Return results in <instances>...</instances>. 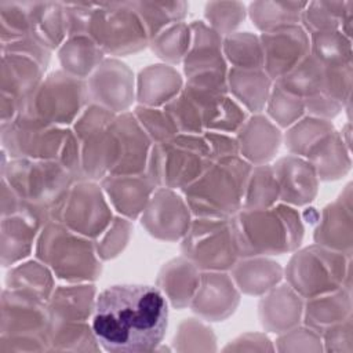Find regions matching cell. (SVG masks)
I'll use <instances>...</instances> for the list:
<instances>
[{"label": "cell", "instance_id": "7402d4cb", "mask_svg": "<svg viewBox=\"0 0 353 353\" xmlns=\"http://www.w3.org/2000/svg\"><path fill=\"white\" fill-rule=\"evenodd\" d=\"M280 190V200L302 205L310 203L317 192V175L307 160L295 154L280 159L273 165Z\"/></svg>", "mask_w": 353, "mask_h": 353}, {"label": "cell", "instance_id": "8fae6325", "mask_svg": "<svg viewBox=\"0 0 353 353\" xmlns=\"http://www.w3.org/2000/svg\"><path fill=\"white\" fill-rule=\"evenodd\" d=\"M182 252L201 270L232 269L239 254L230 219L197 218L182 240Z\"/></svg>", "mask_w": 353, "mask_h": 353}, {"label": "cell", "instance_id": "30bf717a", "mask_svg": "<svg viewBox=\"0 0 353 353\" xmlns=\"http://www.w3.org/2000/svg\"><path fill=\"white\" fill-rule=\"evenodd\" d=\"M92 7L85 36L103 52L124 55L146 46L149 40L146 28L130 3L97 4L95 10Z\"/></svg>", "mask_w": 353, "mask_h": 353}, {"label": "cell", "instance_id": "c3c4849f", "mask_svg": "<svg viewBox=\"0 0 353 353\" xmlns=\"http://www.w3.org/2000/svg\"><path fill=\"white\" fill-rule=\"evenodd\" d=\"M131 234V223L128 219L124 218H113L108 229L98 237L95 243L97 254L101 259H110L119 255L120 251L128 243Z\"/></svg>", "mask_w": 353, "mask_h": 353}, {"label": "cell", "instance_id": "74e56055", "mask_svg": "<svg viewBox=\"0 0 353 353\" xmlns=\"http://www.w3.org/2000/svg\"><path fill=\"white\" fill-rule=\"evenodd\" d=\"M307 3H252L250 15L252 23L263 32H269L287 25H296Z\"/></svg>", "mask_w": 353, "mask_h": 353}, {"label": "cell", "instance_id": "5b68a950", "mask_svg": "<svg viewBox=\"0 0 353 353\" xmlns=\"http://www.w3.org/2000/svg\"><path fill=\"white\" fill-rule=\"evenodd\" d=\"M215 161L204 135L178 134L152 146L146 175L157 188L183 190Z\"/></svg>", "mask_w": 353, "mask_h": 353}, {"label": "cell", "instance_id": "5bb4252c", "mask_svg": "<svg viewBox=\"0 0 353 353\" xmlns=\"http://www.w3.org/2000/svg\"><path fill=\"white\" fill-rule=\"evenodd\" d=\"M58 222L87 239L99 237L112 222V212L101 186L88 179L73 183Z\"/></svg>", "mask_w": 353, "mask_h": 353}, {"label": "cell", "instance_id": "f907efd6", "mask_svg": "<svg viewBox=\"0 0 353 353\" xmlns=\"http://www.w3.org/2000/svg\"><path fill=\"white\" fill-rule=\"evenodd\" d=\"M277 350H321V336L309 327H292L277 338Z\"/></svg>", "mask_w": 353, "mask_h": 353}, {"label": "cell", "instance_id": "7a4b0ae2", "mask_svg": "<svg viewBox=\"0 0 353 353\" xmlns=\"http://www.w3.org/2000/svg\"><path fill=\"white\" fill-rule=\"evenodd\" d=\"M73 179L59 161L32 159H10L1 178L17 196L19 214L40 226L58 221Z\"/></svg>", "mask_w": 353, "mask_h": 353}, {"label": "cell", "instance_id": "ab89813d", "mask_svg": "<svg viewBox=\"0 0 353 353\" xmlns=\"http://www.w3.org/2000/svg\"><path fill=\"white\" fill-rule=\"evenodd\" d=\"M310 50L323 66L350 65V41L336 30L312 33Z\"/></svg>", "mask_w": 353, "mask_h": 353}, {"label": "cell", "instance_id": "f5cc1de1", "mask_svg": "<svg viewBox=\"0 0 353 353\" xmlns=\"http://www.w3.org/2000/svg\"><path fill=\"white\" fill-rule=\"evenodd\" d=\"M203 135L207 143L210 145V149L215 160L228 156H239V145L236 138H232L223 132L214 131H204Z\"/></svg>", "mask_w": 353, "mask_h": 353}, {"label": "cell", "instance_id": "bcb514c9", "mask_svg": "<svg viewBox=\"0 0 353 353\" xmlns=\"http://www.w3.org/2000/svg\"><path fill=\"white\" fill-rule=\"evenodd\" d=\"M176 350H215V335L210 327L194 319H186L179 324L174 339Z\"/></svg>", "mask_w": 353, "mask_h": 353}, {"label": "cell", "instance_id": "ac0fdd59", "mask_svg": "<svg viewBox=\"0 0 353 353\" xmlns=\"http://www.w3.org/2000/svg\"><path fill=\"white\" fill-rule=\"evenodd\" d=\"M132 77L127 65L116 59H103L88 77V98L113 113H124L134 101Z\"/></svg>", "mask_w": 353, "mask_h": 353}, {"label": "cell", "instance_id": "f35d334b", "mask_svg": "<svg viewBox=\"0 0 353 353\" xmlns=\"http://www.w3.org/2000/svg\"><path fill=\"white\" fill-rule=\"evenodd\" d=\"M222 48L234 69H263V54L259 37L247 32L233 33L223 40Z\"/></svg>", "mask_w": 353, "mask_h": 353}, {"label": "cell", "instance_id": "7dc6e473", "mask_svg": "<svg viewBox=\"0 0 353 353\" xmlns=\"http://www.w3.org/2000/svg\"><path fill=\"white\" fill-rule=\"evenodd\" d=\"M335 3H310L306 4V10L302 11L301 19L306 29L312 33L316 32H328L335 30L336 26L342 22L345 4L339 10H332Z\"/></svg>", "mask_w": 353, "mask_h": 353}, {"label": "cell", "instance_id": "7c38bea8", "mask_svg": "<svg viewBox=\"0 0 353 353\" xmlns=\"http://www.w3.org/2000/svg\"><path fill=\"white\" fill-rule=\"evenodd\" d=\"M190 32V47L183 58L186 85L226 94V65L222 57L223 40L203 22L192 23Z\"/></svg>", "mask_w": 353, "mask_h": 353}, {"label": "cell", "instance_id": "9a60e30c", "mask_svg": "<svg viewBox=\"0 0 353 353\" xmlns=\"http://www.w3.org/2000/svg\"><path fill=\"white\" fill-rule=\"evenodd\" d=\"M44 69L46 65L30 55L3 51L1 124L17 117L23 102L41 83Z\"/></svg>", "mask_w": 353, "mask_h": 353}, {"label": "cell", "instance_id": "d6a6232c", "mask_svg": "<svg viewBox=\"0 0 353 353\" xmlns=\"http://www.w3.org/2000/svg\"><path fill=\"white\" fill-rule=\"evenodd\" d=\"M229 91L251 112H261L270 94L272 79L263 69L244 70L232 68L228 73Z\"/></svg>", "mask_w": 353, "mask_h": 353}, {"label": "cell", "instance_id": "d4e9b609", "mask_svg": "<svg viewBox=\"0 0 353 353\" xmlns=\"http://www.w3.org/2000/svg\"><path fill=\"white\" fill-rule=\"evenodd\" d=\"M200 272L188 258H176L163 266L157 287L175 307L189 306L200 283Z\"/></svg>", "mask_w": 353, "mask_h": 353}, {"label": "cell", "instance_id": "f1b7e54d", "mask_svg": "<svg viewBox=\"0 0 353 353\" xmlns=\"http://www.w3.org/2000/svg\"><path fill=\"white\" fill-rule=\"evenodd\" d=\"M350 317V292L341 288L309 298L303 307L306 327L320 335L331 325H335Z\"/></svg>", "mask_w": 353, "mask_h": 353}, {"label": "cell", "instance_id": "b9f144b4", "mask_svg": "<svg viewBox=\"0 0 353 353\" xmlns=\"http://www.w3.org/2000/svg\"><path fill=\"white\" fill-rule=\"evenodd\" d=\"M142 19L149 40L171 25L178 23L185 15L183 3H130Z\"/></svg>", "mask_w": 353, "mask_h": 353}, {"label": "cell", "instance_id": "681fc988", "mask_svg": "<svg viewBox=\"0 0 353 353\" xmlns=\"http://www.w3.org/2000/svg\"><path fill=\"white\" fill-rule=\"evenodd\" d=\"M205 18L219 36L232 34L244 18V7L240 3H211L207 6Z\"/></svg>", "mask_w": 353, "mask_h": 353}, {"label": "cell", "instance_id": "3957f363", "mask_svg": "<svg viewBox=\"0 0 353 353\" xmlns=\"http://www.w3.org/2000/svg\"><path fill=\"white\" fill-rule=\"evenodd\" d=\"M239 258L283 254L295 250L303 237L299 214L288 205L241 210L230 218Z\"/></svg>", "mask_w": 353, "mask_h": 353}, {"label": "cell", "instance_id": "60d3db41", "mask_svg": "<svg viewBox=\"0 0 353 353\" xmlns=\"http://www.w3.org/2000/svg\"><path fill=\"white\" fill-rule=\"evenodd\" d=\"M332 131V125L327 120L306 117L294 123L287 131L285 146L295 156H306L317 142Z\"/></svg>", "mask_w": 353, "mask_h": 353}, {"label": "cell", "instance_id": "db71d44e", "mask_svg": "<svg viewBox=\"0 0 353 353\" xmlns=\"http://www.w3.org/2000/svg\"><path fill=\"white\" fill-rule=\"evenodd\" d=\"M223 350H274L272 342L262 334H245L230 342Z\"/></svg>", "mask_w": 353, "mask_h": 353}, {"label": "cell", "instance_id": "ee69618b", "mask_svg": "<svg viewBox=\"0 0 353 353\" xmlns=\"http://www.w3.org/2000/svg\"><path fill=\"white\" fill-rule=\"evenodd\" d=\"M132 113L149 139L154 142L153 145L165 142L179 134L178 127L164 109L160 110L157 108L139 105L134 109Z\"/></svg>", "mask_w": 353, "mask_h": 353}, {"label": "cell", "instance_id": "e575fe53", "mask_svg": "<svg viewBox=\"0 0 353 353\" xmlns=\"http://www.w3.org/2000/svg\"><path fill=\"white\" fill-rule=\"evenodd\" d=\"M8 290L21 291L48 302L54 292L52 272L41 261H28L10 269L6 279Z\"/></svg>", "mask_w": 353, "mask_h": 353}, {"label": "cell", "instance_id": "f6af8a7d", "mask_svg": "<svg viewBox=\"0 0 353 353\" xmlns=\"http://www.w3.org/2000/svg\"><path fill=\"white\" fill-rule=\"evenodd\" d=\"M266 105L269 116L281 127H288L296 123L305 110L302 98L284 91L277 84L270 90Z\"/></svg>", "mask_w": 353, "mask_h": 353}, {"label": "cell", "instance_id": "cb8c5ba5", "mask_svg": "<svg viewBox=\"0 0 353 353\" xmlns=\"http://www.w3.org/2000/svg\"><path fill=\"white\" fill-rule=\"evenodd\" d=\"M280 131L263 116H254L241 125L237 131L239 153L244 156L250 164H265L270 160L279 149Z\"/></svg>", "mask_w": 353, "mask_h": 353}, {"label": "cell", "instance_id": "4dcf8cb0", "mask_svg": "<svg viewBox=\"0 0 353 353\" xmlns=\"http://www.w3.org/2000/svg\"><path fill=\"white\" fill-rule=\"evenodd\" d=\"M103 51L88 36L68 37L59 47L58 58L68 74L84 80L103 61Z\"/></svg>", "mask_w": 353, "mask_h": 353}, {"label": "cell", "instance_id": "ba28073f", "mask_svg": "<svg viewBox=\"0 0 353 353\" xmlns=\"http://www.w3.org/2000/svg\"><path fill=\"white\" fill-rule=\"evenodd\" d=\"M84 80L52 72L28 97L17 117L43 125L65 127L77 120L88 101Z\"/></svg>", "mask_w": 353, "mask_h": 353}, {"label": "cell", "instance_id": "603a6c76", "mask_svg": "<svg viewBox=\"0 0 353 353\" xmlns=\"http://www.w3.org/2000/svg\"><path fill=\"white\" fill-rule=\"evenodd\" d=\"M290 285L273 287L259 303V317L265 330L281 334L295 327L302 316L303 303Z\"/></svg>", "mask_w": 353, "mask_h": 353}, {"label": "cell", "instance_id": "7bdbcfd3", "mask_svg": "<svg viewBox=\"0 0 353 353\" xmlns=\"http://www.w3.org/2000/svg\"><path fill=\"white\" fill-rule=\"evenodd\" d=\"M190 41V26L183 22H178L150 39V47L159 58L176 63L185 58L186 52L189 51Z\"/></svg>", "mask_w": 353, "mask_h": 353}, {"label": "cell", "instance_id": "44dd1931", "mask_svg": "<svg viewBox=\"0 0 353 353\" xmlns=\"http://www.w3.org/2000/svg\"><path fill=\"white\" fill-rule=\"evenodd\" d=\"M154 183L148 175H108L101 179V188L114 210L134 219L143 212L153 192Z\"/></svg>", "mask_w": 353, "mask_h": 353}, {"label": "cell", "instance_id": "8992f818", "mask_svg": "<svg viewBox=\"0 0 353 353\" xmlns=\"http://www.w3.org/2000/svg\"><path fill=\"white\" fill-rule=\"evenodd\" d=\"M36 258L61 280L88 283L101 274L95 244L58 221L43 226L36 244Z\"/></svg>", "mask_w": 353, "mask_h": 353}, {"label": "cell", "instance_id": "d590c367", "mask_svg": "<svg viewBox=\"0 0 353 353\" xmlns=\"http://www.w3.org/2000/svg\"><path fill=\"white\" fill-rule=\"evenodd\" d=\"M99 343L87 321L51 320L48 350H99Z\"/></svg>", "mask_w": 353, "mask_h": 353}, {"label": "cell", "instance_id": "d6986e66", "mask_svg": "<svg viewBox=\"0 0 353 353\" xmlns=\"http://www.w3.org/2000/svg\"><path fill=\"white\" fill-rule=\"evenodd\" d=\"M239 299L232 276L223 272H207L200 274L199 287L189 306L205 320L221 321L234 312Z\"/></svg>", "mask_w": 353, "mask_h": 353}, {"label": "cell", "instance_id": "ffe728a7", "mask_svg": "<svg viewBox=\"0 0 353 353\" xmlns=\"http://www.w3.org/2000/svg\"><path fill=\"white\" fill-rule=\"evenodd\" d=\"M116 128L120 139V160L112 175H139L148 168L152 141L139 125L134 113L124 112L116 116Z\"/></svg>", "mask_w": 353, "mask_h": 353}, {"label": "cell", "instance_id": "2e32d148", "mask_svg": "<svg viewBox=\"0 0 353 353\" xmlns=\"http://www.w3.org/2000/svg\"><path fill=\"white\" fill-rule=\"evenodd\" d=\"M259 41L263 54V70L274 81L310 54L309 36L299 25H287L263 32Z\"/></svg>", "mask_w": 353, "mask_h": 353}, {"label": "cell", "instance_id": "6da1fadb", "mask_svg": "<svg viewBox=\"0 0 353 353\" xmlns=\"http://www.w3.org/2000/svg\"><path fill=\"white\" fill-rule=\"evenodd\" d=\"M168 323V303L154 285L119 284L95 299L91 328L106 352L142 353L157 349Z\"/></svg>", "mask_w": 353, "mask_h": 353}, {"label": "cell", "instance_id": "1f68e13d", "mask_svg": "<svg viewBox=\"0 0 353 353\" xmlns=\"http://www.w3.org/2000/svg\"><path fill=\"white\" fill-rule=\"evenodd\" d=\"M314 241L319 245L343 252L346 250L350 254L352 241V216L350 204L346 208L341 204V200L330 204L323 212V218L314 232Z\"/></svg>", "mask_w": 353, "mask_h": 353}, {"label": "cell", "instance_id": "4fadbf2b", "mask_svg": "<svg viewBox=\"0 0 353 353\" xmlns=\"http://www.w3.org/2000/svg\"><path fill=\"white\" fill-rule=\"evenodd\" d=\"M72 130L15 117L1 124L3 152L11 159L59 161Z\"/></svg>", "mask_w": 353, "mask_h": 353}, {"label": "cell", "instance_id": "83f0119b", "mask_svg": "<svg viewBox=\"0 0 353 353\" xmlns=\"http://www.w3.org/2000/svg\"><path fill=\"white\" fill-rule=\"evenodd\" d=\"M283 277L279 263L259 256H245L232 266V279L240 291L250 295L269 292Z\"/></svg>", "mask_w": 353, "mask_h": 353}, {"label": "cell", "instance_id": "f546056e", "mask_svg": "<svg viewBox=\"0 0 353 353\" xmlns=\"http://www.w3.org/2000/svg\"><path fill=\"white\" fill-rule=\"evenodd\" d=\"M40 226L32 218L14 214L1 219V263L14 266L18 261L26 258L33 245L36 230Z\"/></svg>", "mask_w": 353, "mask_h": 353}, {"label": "cell", "instance_id": "9c48e42d", "mask_svg": "<svg viewBox=\"0 0 353 353\" xmlns=\"http://www.w3.org/2000/svg\"><path fill=\"white\" fill-rule=\"evenodd\" d=\"M349 265L343 252L317 244L292 255L285 268V277L298 295L309 299L341 288L345 273L350 272Z\"/></svg>", "mask_w": 353, "mask_h": 353}, {"label": "cell", "instance_id": "277c9868", "mask_svg": "<svg viewBox=\"0 0 353 353\" xmlns=\"http://www.w3.org/2000/svg\"><path fill=\"white\" fill-rule=\"evenodd\" d=\"M251 170V164L239 156L215 160L199 179L182 190L190 212L197 218L234 216L243 210Z\"/></svg>", "mask_w": 353, "mask_h": 353}, {"label": "cell", "instance_id": "836d02e7", "mask_svg": "<svg viewBox=\"0 0 353 353\" xmlns=\"http://www.w3.org/2000/svg\"><path fill=\"white\" fill-rule=\"evenodd\" d=\"M320 179L341 178L350 167V159L343 152V139L332 131L317 142L305 156Z\"/></svg>", "mask_w": 353, "mask_h": 353}, {"label": "cell", "instance_id": "4316f807", "mask_svg": "<svg viewBox=\"0 0 353 353\" xmlns=\"http://www.w3.org/2000/svg\"><path fill=\"white\" fill-rule=\"evenodd\" d=\"M95 288L91 284H74L55 288L47 305L51 320L87 321L95 306Z\"/></svg>", "mask_w": 353, "mask_h": 353}, {"label": "cell", "instance_id": "816d5d0a", "mask_svg": "<svg viewBox=\"0 0 353 353\" xmlns=\"http://www.w3.org/2000/svg\"><path fill=\"white\" fill-rule=\"evenodd\" d=\"M352 317L328 327L321 335L325 350L328 352H352Z\"/></svg>", "mask_w": 353, "mask_h": 353}, {"label": "cell", "instance_id": "52a82bcc", "mask_svg": "<svg viewBox=\"0 0 353 353\" xmlns=\"http://www.w3.org/2000/svg\"><path fill=\"white\" fill-rule=\"evenodd\" d=\"M50 324L46 301L6 288L1 296L0 353L48 350Z\"/></svg>", "mask_w": 353, "mask_h": 353}, {"label": "cell", "instance_id": "e0dca14e", "mask_svg": "<svg viewBox=\"0 0 353 353\" xmlns=\"http://www.w3.org/2000/svg\"><path fill=\"white\" fill-rule=\"evenodd\" d=\"M190 214L185 199L172 189L157 188L142 212L141 222L152 236L174 241L188 233Z\"/></svg>", "mask_w": 353, "mask_h": 353}, {"label": "cell", "instance_id": "8d00e7d4", "mask_svg": "<svg viewBox=\"0 0 353 353\" xmlns=\"http://www.w3.org/2000/svg\"><path fill=\"white\" fill-rule=\"evenodd\" d=\"M279 199L280 190L273 167L268 164L254 167L247 182L243 210L270 208Z\"/></svg>", "mask_w": 353, "mask_h": 353}, {"label": "cell", "instance_id": "484cf974", "mask_svg": "<svg viewBox=\"0 0 353 353\" xmlns=\"http://www.w3.org/2000/svg\"><path fill=\"white\" fill-rule=\"evenodd\" d=\"M182 79L170 65H150L139 73L137 98L143 106L167 105L182 91Z\"/></svg>", "mask_w": 353, "mask_h": 353}]
</instances>
